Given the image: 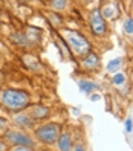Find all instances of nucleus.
I'll list each match as a JSON object with an SVG mask.
<instances>
[{
  "instance_id": "1",
  "label": "nucleus",
  "mask_w": 133,
  "mask_h": 151,
  "mask_svg": "<svg viewBox=\"0 0 133 151\" xmlns=\"http://www.w3.org/2000/svg\"><path fill=\"white\" fill-rule=\"evenodd\" d=\"M2 102L11 110H20L29 102V95L23 90H12L8 88L2 93Z\"/></svg>"
},
{
  "instance_id": "2",
  "label": "nucleus",
  "mask_w": 133,
  "mask_h": 151,
  "mask_svg": "<svg viewBox=\"0 0 133 151\" xmlns=\"http://www.w3.org/2000/svg\"><path fill=\"white\" fill-rule=\"evenodd\" d=\"M66 38H67L69 46L72 47L77 54H86V52L90 49V46H89V41L83 37V35H80L78 32L67 31V32H66Z\"/></svg>"
},
{
  "instance_id": "3",
  "label": "nucleus",
  "mask_w": 133,
  "mask_h": 151,
  "mask_svg": "<svg viewBox=\"0 0 133 151\" xmlns=\"http://www.w3.org/2000/svg\"><path fill=\"white\" fill-rule=\"evenodd\" d=\"M37 136L40 140L46 142V144H52L58 137V125L57 124H46L37 130Z\"/></svg>"
},
{
  "instance_id": "4",
  "label": "nucleus",
  "mask_w": 133,
  "mask_h": 151,
  "mask_svg": "<svg viewBox=\"0 0 133 151\" xmlns=\"http://www.w3.org/2000/svg\"><path fill=\"white\" fill-rule=\"evenodd\" d=\"M6 137L9 142H12V144H19V145H23V147H31L32 145L31 137L26 136L25 133H20V131H8Z\"/></svg>"
},
{
  "instance_id": "5",
  "label": "nucleus",
  "mask_w": 133,
  "mask_h": 151,
  "mask_svg": "<svg viewBox=\"0 0 133 151\" xmlns=\"http://www.w3.org/2000/svg\"><path fill=\"white\" fill-rule=\"evenodd\" d=\"M90 24H92V31H93L96 35H103V34L106 32V22H104L103 15H101V12H100L98 9L93 11Z\"/></svg>"
},
{
  "instance_id": "6",
  "label": "nucleus",
  "mask_w": 133,
  "mask_h": 151,
  "mask_svg": "<svg viewBox=\"0 0 133 151\" xmlns=\"http://www.w3.org/2000/svg\"><path fill=\"white\" fill-rule=\"evenodd\" d=\"M78 87H80V90H81V93H84V95H92L93 90H100L98 84L90 83V81H87V79H81V81L78 83Z\"/></svg>"
},
{
  "instance_id": "7",
  "label": "nucleus",
  "mask_w": 133,
  "mask_h": 151,
  "mask_svg": "<svg viewBox=\"0 0 133 151\" xmlns=\"http://www.w3.org/2000/svg\"><path fill=\"white\" fill-rule=\"evenodd\" d=\"M70 147H72V142H70V136L67 134V133H64V134H61L58 137V148L61 151H70Z\"/></svg>"
},
{
  "instance_id": "8",
  "label": "nucleus",
  "mask_w": 133,
  "mask_h": 151,
  "mask_svg": "<svg viewBox=\"0 0 133 151\" xmlns=\"http://www.w3.org/2000/svg\"><path fill=\"white\" fill-rule=\"evenodd\" d=\"M83 66L87 67V69H93V67H96V66H98V57L93 55V54H89L87 58L83 61Z\"/></svg>"
},
{
  "instance_id": "9",
  "label": "nucleus",
  "mask_w": 133,
  "mask_h": 151,
  "mask_svg": "<svg viewBox=\"0 0 133 151\" xmlns=\"http://www.w3.org/2000/svg\"><path fill=\"white\" fill-rule=\"evenodd\" d=\"M122 64V58H115V60H110L109 63H107V70L109 72H118V69L121 67Z\"/></svg>"
},
{
  "instance_id": "10",
  "label": "nucleus",
  "mask_w": 133,
  "mask_h": 151,
  "mask_svg": "<svg viewBox=\"0 0 133 151\" xmlns=\"http://www.w3.org/2000/svg\"><path fill=\"white\" fill-rule=\"evenodd\" d=\"M103 15H104V19H113V17L116 15V8H115L113 5L106 6L104 11H103Z\"/></svg>"
},
{
  "instance_id": "11",
  "label": "nucleus",
  "mask_w": 133,
  "mask_h": 151,
  "mask_svg": "<svg viewBox=\"0 0 133 151\" xmlns=\"http://www.w3.org/2000/svg\"><path fill=\"white\" fill-rule=\"evenodd\" d=\"M12 40L17 41L19 44H28L29 43L28 37H26V34H15V35H12Z\"/></svg>"
},
{
  "instance_id": "12",
  "label": "nucleus",
  "mask_w": 133,
  "mask_h": 151,
  "mask_svg": "<svg viewBox=\"0 0 133 151\" xmlns=\"http://www.w3.org/2000/svg\"><path fill=\"white\" fill-rule=\"evenodd\" d=\"M15 121L19 122L20 125H25V127H29L31 124H32V122H31V119H29L28 116H25V114H19V116L15 118Z\"/></svg>"
},
{
  "instance_id": "13",
  "label": "nucleus",
  "mask_w": 133,
  "mask_h": 151,
  "mask_svg": "<svg viewBox=\"0 0 133 151\" xmlns=\"http://www.w3.org/2000/svg\"><path fill=\"white\" fill-rule=\"evenodd\" d=\"M124 83H126V75L124 73H116L113 76V84L115 86H122Z\"/></svg>"
},
{
  "instance_id": "14",
  "label": "nucleus",
  "mask_w": 133,
  "mask_h": 151,
  "mask_svg": "<svg viewBox=\"0 0 133 151\" xmlns=\"http://www.w3.org/2000/svg\"><path fill=\"white\" fill-rule=\"evenodd\" d=\"M124 31L127 34H133V19H126L124 20Z\"/></svg>"
},
{
  "instance_id": "15",
  "label": "nucleus",
  "mask_w": 133,
  "mask_h": 151,
  "mask_svg": "<svg viewBox=\"0 0 133 151\" xmlns=\"http://www.w3.org/2000/svg\"><path fill=\"white\" fill-rule=\"evenodd\" d=\"M34 113H35V116L37 118H44L48 114V109H44V107H37L34 110Z\"/></svg>"
},
{
  "instance_id": "16",
  "label": "nucleus",
  "mask_w": 133,
  "mask_h": 151,
  "mask_svg": "<svg viewBox=\"0 0 133 151\" xmlns=\"http://www.w3.org/2000/svg\"><path fill=\"white\" fill-rule=\"evenodd\" d=\"M67 2H52V6L55 8V9H63V8H66Z\"/></svg>"
},
{
  "instance_id": "17",
  "label": "nucleus",
  "mask_w": 133,
  "mask_h": 151,
  "mask_svg": "<svg viewBox=\"0 0 133 151\" xmlns=\"http://www.w3.org/2000/svg\"><path fill=\"white\" fill-rule=\"evenodd\" d=\"M132 130H133V121L129 118V119L126 121V131H127V133H130Z\"/></svg>"
},
{
  "instance_id": "18",
  "label": "nucleus",
  "mask_w": 133,
  "mask_h": 151,
  "mask_svg": "<svg viewBox=\"0 0 133 151\" xmlns=\"http://www.w3.org/2000/svg\"><path fill=\"white\" fill-rule=\"evenodd\" d=\"M12 151H31L28 147H23V145H20V147H15Z\"/></svg>"
},
{
  "instance_id": "19",
  "label": "nucleus",
  "mask_w": 133,
  "mask_h": 151,
  "mask_svg": "<svg viewBox=\"0 0 133 151\" xmlns=\"http://www.w3.org/2000/svg\"><path fill=\"white\" fill-rule=\"evenodd\" d=\"M90 99H92V101H100V99H101V95H98V93L90 95Z\"/></svg>"
},
{
  "instance_id": "20",
  "label": "nucleus",
  "mask_w": 133,
  "mask_h": 151,
  "mask_svg": "<svg viewBox=\"0 0 133 151\" xmlns=\"http://www.w3.org/2000/svg\"><path fill=\"white\" fill-rule=\"evenodd\" d=\"M5 125H6L5 119H2V118H0V130H2V128H5Z\"/></svg>"
},
{
  "instance_id": "21",
  "label": "nucleus",
  "mask_w": 133,
  "mask_h": 151,
  "mask_svg": "<svg viewBox=\"0 0 133 151\" xmlns=\"http://www.w3.org/2000/svg\"><path fill=\"white\" fill-rule=\"evenodd\" d=\"M72 114H80V110L78 109H72Z\"/></svg>"
},
{
  "instance_id": "22",
  "label": "nucleus",
  "mask_w": 133,
  "mask_h": 151,
  "mask_svg": "<svg viewBox=\"0 0 133 151\" xmlns=\"http://www.w3.org/2000/svg\"><path fill=\"white\" fill-rule=\"evenodd\" d=\"M75 151H84V148H83L81 145H78V147L75 148Z\"/></svg>"
},
{
  "instance_id": "23",
  "label": "nucleus",
  "mask_w": 133,
  "mask_h": 151,
  "mask_svg": "<svg viewBox=\"0 0 133 151\" xmlns=\"http://www.w3.org/2000/svg\"><path fill=\"white\" fill-rule=\"evenodd\" d=\"M0 151H5V144L3 142H0Z\"/></svg>"
}]
</instances>
